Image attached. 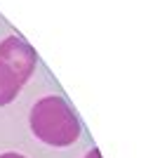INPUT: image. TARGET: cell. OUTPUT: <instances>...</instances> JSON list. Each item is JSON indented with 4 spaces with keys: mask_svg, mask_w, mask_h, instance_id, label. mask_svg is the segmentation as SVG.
<instances>
[{
    "mask_svg": "<svg viewBox=\"0 0 160 158\" xmlns=\"http://www.w3.org/2000/svg\"><path fill=\"white\" fill-rule=\"evenodd\" d=\"M38 55L26 40L10 35L0 43V106L14 102L33 76Z\"/></svg>",
    "mask_w": 160,
    "mask_h": 158,
    "instance_id": "obj_2",
    "label": "cell"
},
{
    "mask_svg": "<svg viewBox=\"0 0 160 158\" xmlns=\"http://www.w3.org/2000/svg\"><path fill=\"white\" fill-rule=\"evenodd\" d=\"M0 158H26V156H21L17 151H7V153H0Z\"/></svg>",
    "mask_w": 160,
    "mask_h": 158,
    "instance_id": "obj_3",
    "label": "cell"
},
{
    "mask_svg": "<svg viewBox=\"0 0 160 158\" xmlns=\"http://www.w3.org/2000/svg\"><path fill=\"white\" fill-rule=\"evenodd\" d=\"M85 158H101V153H99V149H92V151L87 153Z\"/></svg>",
    "mask_w": 160,
    "mask_h": 158,
    "instance_id": "obj_4",
    "label": "cell"
},
{
    "mask_svg": "<svg viewBox=\"0 0 160 158\" xmlns=\"http://www.w3.org/2000/svg\"><path fill=\"white\" fill-rule=\"evenodd\" d=\"M28 123L35 139L57 149L75 144L82 130L75 109L59 94H47V97L38 99L31 109Z\"/></svg>",
    "mask_w": 160,
    "mask_h": 158,
    "instance_id": "obj_1",
    "label": "cell"
}]
</instances>
